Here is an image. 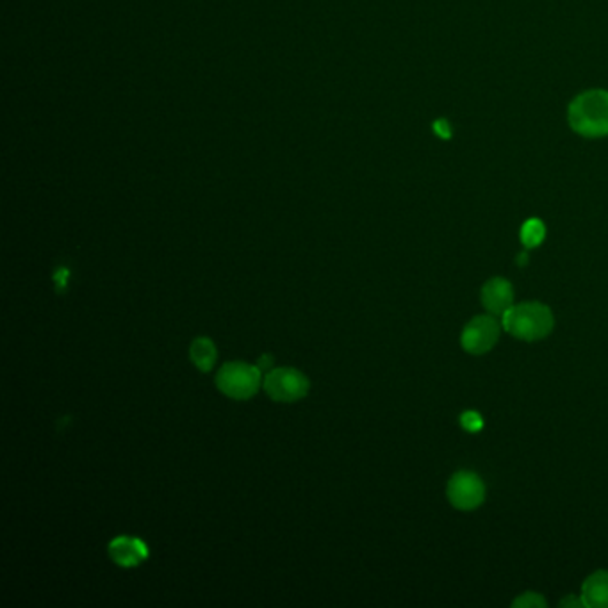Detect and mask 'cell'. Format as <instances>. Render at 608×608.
Here are the masks:
<instances>
[{
    "label": "cell",
    "mask_w": 608,
    "mask_h": 608,
    "mask_svg": "<svg viewBox=\"0 0 608 608\" xmlns=\"http://www.w3.org/2000/svg\"><path fill=\"white\" fill-rule=\"evenodd\" d=\"M571 127L587 138L608 135V93L601 89L580 95L569 107Z\"/></svg>",
    "instance_id": "6da1fadb"
},
{
    "label": "cell",
    "mask_w": 608,
    "mask_h": 608,
    "mask_svg": "<svg viewBox=\"0 0 608 608\" xmlns=\"http://www.w3.org/2000/svg\"><path fill=\"white\" fill-rule=\"evenodd\" d=\"M504 328L523 341H539L553 328V314L550 307L539 302H525L512 305L502 316Z\"/></svg>",
    "instance_id": "7a4b0ae2"
},
{
    "label": "cell",
    "mask_w": 608,
    "mask_h": 608,
    "mask_svg": "<svg viewBox=\"0 0 608 608\" xmlns=\"http://www.w3.org/2000/svg\"><path fill=\"white\" fill-rule=\"evenodd\" d=\"M261 384V372L256 366L245 362H230L218 372L216 386L218 389L235 400L252 398Z\"/></svg>",
    "instance_id": "3957f363"
},
{
    "label": "cell",
    "mask_w": 608,
    "mask_h": 608,
    "mask_svg": "<svg viewBox=\"0 0 608 608\" xmlns=\"http://www.w3.org/2000/svg\"><path fill=\"white\" fill-rule=\"evenodd\" d=\"M448 500L458 511L478 509L485 500V485L471 471H458L448 481Z\"/></svg>",
    "instance_id": "277c9868"
},
{
    "label": "cell",
    "mask_w": 608,
    "mask_h": 608,
    "mask_svg": "<svg viewBox=\"0 0 608 608\" xmlns=\"http://www.w3.org/2000/svg\"><path fill=\"white\" fill-rule=\"evenodd\" d=\"M265 389L277 402H296L309 391V381L304 373L291 368L272 370L265 379Z\"/></svg>",
    "instance_id": "5b68a950"
},
{
    "label": "cell",
    "mask_w": 608,
    "mask_h": 608,
    "mask_svg": "<svg viewBox=\"0 0 608 608\" xmlns=\"http://www.w3.org/2000/svg\"><path fill=\"white\" fill-rule=\"evenodd\" d=\"M500 337V325L493 316H476L473 318L460 335V344L466 351L473 355L488 353Z\"/></svg>",
    "instance_id": "8992f818"
},
{
    "label": "cell",
    "mask_w": 608,
    "mask_h": 608,
    "mask_svg": "<svg viewBox=\"0 0 608 608\" xmlns=\"http://www.w3.org/2000/svg\"><path fill=\"white\" fill-rule=\"evenodd\" d=\"M481 304L493 316H504L514 305V288L505 279H491L481 288Z\"/></svg>",
    "instance_id": "52a82bcc"
},
{
    "label": "cell",
    "mask_w": 608,
    "mask_h": 608,
    "mask_svg": "<svg viewBox=\"0 0 608 608\" xmlns=\"http://www.w3.org/2000/svg\"><path fill=\"white\" fill-rule=\"evenodd\" d=\"M111 558L121 567H136L149 557V548L136 537H116L109 544Z\"/></svg>",
    "instance_id": "ba28073f"
},
{
    "label": "cell",
    "mask_w": 608,
    "mask_h": 608,
    "mask_svg": "<svg viewBox=\"0 0 608 608\" xmlns=\"http://www.w3.org/2000/svg\"><path fill=\"white\" fill-rule=\"evenodd\" d=\"M581 599L589 608H608V571H597L583 581Z\"/></svg>",
    "instance_id": "9c48e42d"
},
{
    "label": "cell",
    "mask_w": 608,
    "mask_h": 608,
    "mask_svg": "<svg viewBox=\"0 0 608 608\" xmlns=\"http://www.w3.org/2000/svg\"><path fill=\"white\" fill-rule=\"evenodd\" d=\"M191 360L200 372H211L216 362V346L207 337H198L191 344Z\"/></svg>",
    "instance_id": "30bf717a"
},
{
    "label": "cell",
    "mask_w": 608,
    "mask_h": 608,
    "mask_svg": "<svg viewBox=\"0 0 608 608\" xmlns=\"http://www.w3.org/2000/svg\"><path fill=\"white\" fill-rule=\"evenodd\" d=\"M546 228L541 219H528L521 228V241L527 249L539 247L544 239Z\"/></svg>",
    "instance_id": "8fae6325"
},
{
    "label": "cell",
    "mask_w": 608,
    "mask_h": 608,
    "mask_svg": "<svg viewBox=\"0 0 608 608\" xmlns=\"http://www.w3.org/2000/svg\"><path fill=\"white\" fill-rule=\"evenodd\" d=\"M546 604V601L543 599L541 594H534V592H527L523 596H519L512 606H521V608H543Z\"/></svg>",
    "instance_id": "7c38bea8"
},
{
    "label": "cell",
    "mask_w": 608,
    "mask_h": 608,
    "mask_svg": "<svg viewBox=\"0 0 608 608\" xmlns=\"http://www.w3.org/2000/svg\"><path fill=\"white\" fill-rule=\"evenodd\" d=\"M460 425H462V428H466L467 432H478V430H481V427H483V419H481V416H480L478 412L467 411V412H464V414L460 416Z\"/></svg>",
    "instance_id": "4fadbf2b"
},
{
    "label": "cell",
    "mask_w": 608,
    "mask_h": 608,
    "mask_svg": "<svg viewBox=\"0 0 608 608\" xmlns=\"http://www.w3.org/2000/svg\"><path fill=\"white\" fill-rule=\"evenodd\" d=\"M68 277H70V272L66 268H59L54 275V281H56V289L59 293H63L66 289V282H68Z\"/></svg>",
    "instance_id": "5bb4252c"
},
{
    "label": "cell",
    "mask_w": 608,
    "mask_h": 608,
    "mask_svg": "<svg viewBox=\"0 0 608 608\" xmlns=\"http://www.w3.org/2000/svg\"><path fill=\"white\" fill-rule=\"evenodd\" d=\"M434 129H435V135H439L443 140L451 138V126L446 119H437L434 124Z\"/></svg>",
    "instance_id": "9a60e30c"
},
{
    "label": "cell",
    "mask_w": 608,
    "mask_h": 608,
    "mask_svg": "<svg viewBox=\"0 0 608 608\" xmlns=\"http://www.w3.org/2000/svg\"><path fill=\"white\" fill-rule=\"evenodd\" d=\"M560 606H585V604H583V599H581V596H580V597H576V596H569V597L562 599Z\"/></svg>",
    "instance_id": "2e32d148"
},
{
    "label": "cell",
    "mask_w": 608,
    "mask_h": 608,
    "mask_svg": "<svg viewBox=\"0 0 608 608\" xmlns=\"http://www.w3.org/2000/svg\"><path fill=\"white\" fill-rule=\"evenodd\" d=\"M272 364H273V358H272L270 355H265V357L259 360V366H261V368H270Z\"/></svg>",
    "instance_id": "e0dca14e"
},
{
    "label": "cell",
    "mask_w": 608,
    "mask_h": 608,
    "mask_svg": "<svg viewBox=\"0 0 608 608\" xmlns=\"http://www.w3.org/2000/svg\"><path fill=\"white\" fill-rule=\"evenodd\" d=\"M527 263H528V254L523 252V254L518 258V265H519V266H525Z\"/></svg>",
    "instance_id": "ac0fdd59"
}]
</instances>
